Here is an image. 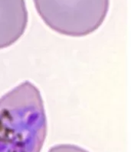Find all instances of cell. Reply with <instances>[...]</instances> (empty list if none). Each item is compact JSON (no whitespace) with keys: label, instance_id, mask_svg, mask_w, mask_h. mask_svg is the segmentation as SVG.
Returning a JSON list of instances; mask_svg holds the SVG:
<instances>
[{"label":"cell","instance_id":"cell-4","mask_svg":"<svg viewBox=\"0 0 131 152\" xmlns=\"http://www.w3.org/2000/svg\"><path fill=\"white\" fill-rule=\"evenodd\" d=\"M49 152H89L81 147L69 144L57 145L52 147Z\"/></svg>","mask_w":131,"mask_h":152},{"label":"cell","instance_id":"cell-2","mask_svg":"<svg viewBox=\"0 0 131 152\" xmlns=\"http://www.w3.org/2000/svg\"><path fill=\"white\" fill-rule=\"evenodd\" d=\"M36 11L51 29L70 37L94 32L106 18L110 0H33Z\"/></svg>","mask_w":131,"mask_h":152},{"label":"cell","instance_id":"cell-1","mask_svg":"<svg viewBox=\"0 0 131 152\" xmlns=\"http://www.w3.org/2000/svg\"><path fill=\"white\" fill-rule=\"evenodd\" d=\"M48 132L42 97L32 83L0 98V152H41Z\"/></svg>","mask_w":131,"mask_h":152},{"label":"cell","instance_id":"cell-3","mask_svg":"<svg viewBox=\"0 0 131 152\" xmlns=\"http://www.w3.org/2000/svg\"><path fill=\"white\" fill-rule=\"evenodd\" d=\"M28 21L25 0H0V49L11 46L23 35Z\"/></svg>","mask_w":131,"mask_h":152}]
</instances>
